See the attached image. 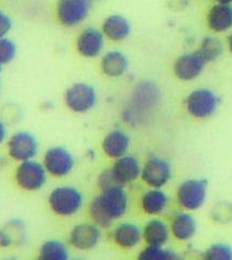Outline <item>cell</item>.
Listing matches in <instances>:
<instances>
[{"mask_svg": "<svg viewBox=\"0 0 232 260\" xmlns=\"http://www.w3.org/2000/svg\"><path fill=\"white\" fill-rule=\"evenodd\" d=\"M128 205L129 199L124 186L110 185L101 189V193L91 201L89 215L94 224L108 228L127 213Z\"/></svg>", "mask_w": 232, "mask_h": 260, "instance_id": "obj_1", "label": "cell"}, {"mask_svg": "<svg viewBox=\"0 0 232 260\" xmlns=\"http://www.w3.org/2000/svg\"><path fill=\"white\" fill-rule=\"evenodd\" d=\"M48 204L55 215L71 217L82 209L84 197L75 186L60 185L50 192L48 197Z\"/></svg>", "mask_w": 232, "mask_h": 260, "instance_id": "obj_2", "label": "cell"}, {"mask_svg": "<svg viewBox=\"0 0 232 260\" xmlns=\"http://www.w3.org/2000/svg\"><path fill=\"white\" fill-rule=\"evenodd\" d=\"M47 172L42 162L35 159L20 162L14 173L15 182L24 191L35 192L44 188Z\"/></svg>", "mask_w": 232, "mask_h": 260, "instance_id": "obj_3", "label": "cell"}, {"mask_svg": "<svg viewBox=\"0 0 232 260\" xmlns=\"http://www.w3.org/2000/svg\"><path fill=\"white\" fill-rule=\"evenodd\" d=\"M219 98L209 88H198L191 91L186 99V110L195 118H207L217 111Z\"/></svg>", "mask_w": 232, "mask_h": 260, "instance_id": "obj_4", "label": "cell"}, {"mask_svg": "<svg viewBox=\"0 0 232 260\" xmlns=\"http://www.w3.org/2000/svg\"><path fill=\"white\" fill-rule=\"evenodd\" d=\"M207 197V181L204 179H188L177 189L178 204L188 211L201 208Z\"/></svg>", "mask_w": 232, "mask_h": 260, "instance_id": "obj_5", "label": "cell"}, {"mask_svg": "<svg viewBox=\"0 0 232 260\" xmlns=\"http://www.w3.org/2000/svg\"><path fill=\"white\" fill-rule=\"evenodd\" d=\"M43 165L47 174L55 178H63L69 176L74 169L75 159L67 148L57 145L46 151Z\"/></svg>", "mask_w": 232, "mask_h": 260, "instance_id": "obj_6", "label": "cell"}, {"mask_svg": "<svg viewBox=\"0 0 232 260\" xmlns=\"http://www.w3.org/2000/svg\"><path fill=\"white\" fill-rule=\"evenodd\" d=\"M9 156L19 162L35 159L39 151L36 137L28 132H18L13 134L7 143Z\"/></svg>", "mask_w": 232, "mask_h": 260, "instance_id": "obj_7", "label": "cell"}, {"mask_svg": "<svg viewBox=\"0 0 232 260\" xmlns=\"http://www.w3.org/2000/svg\"><path fill=\"white\" fill-rule=\"evenodd\" d=\"M64 101L71 111L86 113L92 110L97 103V91L89 84L75 83L68 88Z\"/></svg>", "mask_w": 232, "mask_h": 260, "instance_id": "obj_8", "label": "cell"}, {"mask_svg": "<svg viewBox=\"0 0 232 260\" xmlns=\"http://www.w3.org/2000/svg\"><path fill=\"white\" fill-rule=\"evenodd\" d=\"M173 176L171 162L163 157L151 156L141 169V178L151 189H162Z\"/></svg>", "mask_w": 232, "mask_h": 260, "instance_id": "obj_9", "label": "cell"}, {"mask_svg": "<svg viewBox=\"0 0 232 260\" xmlns=\"http://www.w3.org/2000/svg\"><path fill=\"white\" fill-rule=\"evenodd\" d=\"M91 9L87 0H62L57 5V18L65 27H74L84 22Z\"/></svg>", "mask_w": 232, "mask_h": 260, "instance_id": "obj_10", "label": "cell"}, {"mask_svg": "<svg viewBox=\"0 0 232 260\" xmlns=\"http://www.w3.org/2000/svg\"><path fill=\"white\" fill-rule=\"evenodd\" d=\"M102 237L100 226L94 223H79L70 233V244L78 250H90L98 245Z\"/></svg>", "mask_w": 232, "mask_h": 260, "instance_id": "obj_11", "label": "cell"}, {"mask_svg": "<svg viewBox=\"0 0 232 260\" xmlns=\"http://www.w3.org/2000/svg\"><path fill=\"white\" fill-rule=\"evenodd\" d=\"M141 169L142 166L137 158L132 155H125L115 159L110 172L115 184L124 186L135 182L141 177Z\"/></svg>", "mask_w": 232, "mask_h": 260, "instance_id": "obj_12", "label": "cell"}, {"mask_svg": "<svg viewBox=\"0 0 232 260\" xmlns=\"http://www.w3.org/2000/svg\"><path fill=\"white\" fill-rule=\"evenodd\" d=\"M204 60L198 55V53H185L180 55L174 64V73L180 80H193L201 75L205 67Z\"/></svg>", "mask_w": 232, "mask_h": 260, "instance_id": "obj_13", "label": "cell"}, {"mask_svg": "<svg viewBox=\"0 0 232 260\" xmlns=\"http://www.w3.org/2000/svg\"><path fill=\"white\" fill-rule=\"evenodd\" d=\"M76 48L78 53L85 58H95L105 48V35L97 28L87 27L79 34Z\"/></svg>", "mask_w": 232, "mask_h": 260, "instance_id": "obj_14", "label": "cell"}, {"mask_svg": "<svg viewBox=\"0 0 232 260\" xmlns=\"http://www.w3.org/2000/svg\"><path fill=\"white\" fill-rule=\"evenodd\" d=\"M130 148V138L121 129H114L103 138L102 150L110 158H121L127 155Z\"/></svg>", "mask_w": 232, "mask_h": 260, "instance_id": "obj_15", "label": "cell"}, {"mask_svg": "<svg viewBox=\"0 0 232 260\" xmlns=\"http://www.w3.org/2000/svg\"><path fill=\"white\" fill-rule=\"evenodd\" d=\"M207 24L215 32H225L232 28V4L217 3L211 7L207 14Z\"/></svg>", "mask_w": 232, "mask_h": 260, "instance_id": "obj_16", "label": "cell"}, {"mask_svg": "<svg viewBox=\"0 0 232 260\" xmlns=\"http://www.w3.org/2000/svg\"><path fill=\"white\" fill-rule=\"evenodd\" d=\"M112 238L118 247L131 249L140 243L142 231L137 224L132 222H122L114 228L112 232Z\"/></svg>", "mask_w": 232, "mask_h": 260, "instance_id": "obj_17", "label": "cell"}, {"mask_svg": "<svg viewBox=\"0 0 232 260\" xmlns=\"http://www.w3.org/2000/svg\"><path fill=\"white\" fill-rule=\"evenodd\" d=\"M131 25L125 16L112 14L102 23V34L113 42H122L130 35Z\"/></svg>", "mask_w": 232, "mask_h": 260, "instance_id": "obj_18", "label": "cell"}, {"mask_svg": "<svg viewBox=\"0 0 232 260\" xmlns=\"http://www.w3.org/2000/svg\"><path fill=\"white\" fill-rule=\"evenodd\" d=\"M171 235L170 226L161 219H151L142 230V239L149 246L164 247Z\"/></svg>", "mask_w": 232, "mask_h": 260, "instance_id": "obj_19", "label": "cell"}, {"mask_svg": "<svg viewBox=\"0 0 232 260\" xmlns=\"http://www.w3.org/2000/svg\"><path fill=\"white\" fill-rule=\"evenodd\" d=\"M129 67L127 56L117 50L109 51L102 56L101 70L103 74L111 78L123 76Z\"/></svg>", "mask_w": 232, "mask_h": 260, "instance_id": "obj_20", "label": "cell"}, {"mask_svg": "<svg viewBox=\"0 0 232 260\" xmlns=\"http://www.w3.org/2000/svg\"><path fill=\"white\" fill-rule=\"evenodd\" d=\"M171 232L178 241H189L196 232V221L189 213H178L173 218Z\"/></svg>", "mask_w": 232, "mask_h": 260, "instance_id": "obj_21", "label": "cell"}, {"mask_svg": "<svg viewBox=\"0 0 232 260\" xmlns=\"http://www.w3.org/2000/svg\"><path fill=\"white\" fill-rule=\"evenodd\" d=\"M169 202V197L162 189H150L142 195L141 208L150 216H157L166 209Z\"/></svg>", "mask_w": 232, "mask_h": 260, "instance_id": "obj_22", "label": "cell"}, {"mask_svg": "<svg viewBox=\"0 0 232 260\" xmlns=\"http://www.w3.org/2000/svg\"><path fill=\"white\" fill-rule=\"evenodd\" d=\"M25 238V228L21 220L13 219L0 229V247H11L22 243Z\"/></svg>", "mask_w": 232, "mask_h": 260, "instance_id": "obj_23", "label": "cell"}, {"mask_svg": "<svg viewBox=\"0 0 232 260\" xmlns=\"http://www.w3.org/2000/svg\"><path fill=\"white\" fill-rule=\"evenodd\" d=\"M39 260H70V250L65 243L48 240L39 249Z\"/></svg>", "mask_w": 232, "mask_h": 260, "instance_id": "obj_24", "label": "cell"}, {"mask_svg": "<svg viewBox=\"0 0 232 260\" xmlns=\"http://www.w3.org/2000/svg\"><path fill=\"white\" fill-rule=\"evenodd\" d=\"M158 92L155 86L150 83H143L137 87L134 94V104L140 109L152 108L156 103Z\"/></svg>", "mask_w": 232, "mask_h": 260, "instance_id": "obj_25", "label": "cell"}, {"mask_svg": "<svg viewBox=\"0 0 232 260\" xmlns=\"http://www.w3.org/2000/svg\"><path fill=\"white\" fill-rule=\"evenodd\" d=\"M222 51L223 46L220 39L215 36H207L202 40L201 46L196 52L205 63H209L217 60L222 54Z\"/></svg>", "mask_w": 232, "mask_h": 260, "instance_id": "obj_26", "label": "cell"}, {"mask_svg": "<svg viewBox=\"0 0 232 260\" xmlns=\"http://www.w3.org/2000/svg\"><path fill=\"white\" fill-rule=\"evenodd\" d=\"M137 260H182V258L174 250L148 245L140 251Z\"/></svg>", "mask_w": 232, "mask_h": 260, "instance_id": "obj_27", "label": "cell"}, {"mask_svg": "<svg viewBox=\"0 0 232 260\" xmlns=\"http://www.w3.org/2000/svg\"><path fill=\"white\" fill-rule=\"evenodd\" d=\"M202 260H232V247L226 243H215L205 250Z\"/></svg>", "mask_w": 232, "mask_h": 260, "instance_id": "obj_28", "label": "cell"}, {"mask_svg": "<svg viewBox=\"0 0 232 260\" xmlns=\"http://www.w3.org/2000/svg\"><path fill=\"white\" fill-rule=\"evenodd\" d=\"M17 45L12 39L8 37L0 39V65L12 62L17 55Z\"/></svg>", "mask_w": 232, "mask_h": 260, "instance_id": "obj_29", "label": "cell"}, {"mask_svg": "<svg viewBox=\"0 0 232 260\" xmlns=\"http://www.w3.org/2000/svg\"><path fill=\"white\" fill-rule=\"evenodd\" d=\"M13 22L11 16L0 10V39L6 38L12 29Z\"/></svg>", "mask_w": 232, "mask_h": 260, "instance_id": "obj_30", "label": "cell"}, {"mask_svg": "<svg viewBox=\"0 0 232 260\" xmlns=\"http://www.w3.org/2000/svg\"><path fill=\"white\" fill-rule=\"evenodd\" d=\"M7 135H8V130H7V126L4 123V121L0 119V145H2L6 139H7Z\"/></svg>", "mask_w": 232, "mask_h": 260, "instance_id": "obj_31", "label": "cell"}, {"mask_svg": "<svg viewBox=\"0 0 232 260\" xmlns=\"http://www.w3.org/2000/svg\"><path fill=\"white\" fill-rule=\"evenodd\" d=\"M228 46H229V50L232 53V32L230 34V36L228 37Z\"/></svg>", "mask_w": 232, "mask_h": 260, "instance_id": "obj_32", "label": "cell"}, {"mask_svg": "<svg viewBox=\"0 0 232 260\" xmlns=\"http://www.w3.org/2000/svg\"><path fill=\"white\" fill-rule=\"evenodd\" d=\"M2 67L3 65H0V74H2Z\"/></svg>", "mask_w": 232, "mask_h": 260, "instance_id": "obj_33", "label": "cell"}, {"mask_svg": "<svg viewBox=\"0 0 232 260\" xmlns=\"http://www.w3.org/2000/svg\"><path fill=\"white\" fill-rule=\"evenodd\" d=\"M75 260H78V259H75Z\"/></svg>", "mask_w": 232, "mask_h": 260, "instance_id": "obj_34", "label": "cell"}, {"mask_svg": "<svg viewBox=\"0 0 232 260\" xmlns=\"http://www.w3.org/2000/svg\"><path fill=\"white\" fill-rule=\"evenodd\" d=\"M8 260H10V259H8Z\"/></svg>", "mask_w": 232, "mask_h": 260, "instance_id": "obj_35", "label": "cell"}]
</instances>
